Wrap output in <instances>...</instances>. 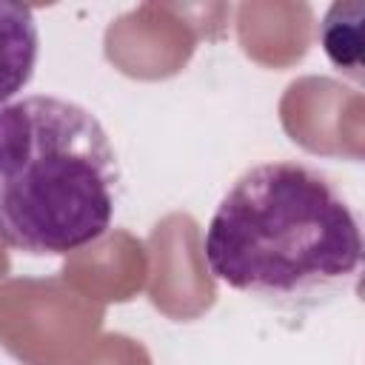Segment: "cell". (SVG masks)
<instances>
[{"label":"cell","mask_w":365,"mask_h":365,"mask_svg":"<svg viewBox=\"0 0 365 365\" xmlns=\"http://www.w3.org/2000/svg\"><path fill=\"white\" fill-rule=\"evenodd\" d=\"M214 279L274 308H314L356 285L359 217L342 191L297 160H268L225 191L205 240Z\"/></svg>","instance_id":"obj_1"},{"label":"cell","mask_w":365,"mask_h":365,"mask_svg":"<svg viewBox=\"0 0 365 365\" xmlns=\"http://www.w3.org/2000/svg\"><path fill=\"white\" fill-rule=\"evenodd\" d=\"M37 54L40 31L34 11L17 3H0V108L29 86Z\"/></svg>","instance_id":"obj_3"},{"label":"cell","mask_w":365,"mask_h":365,"mask_svg":"<svg viewBox=\"0 0 365 365\" xmlns=\"http://www.w3.org/2000/svg\"><path fill=\"white\" fill-rule=\"evenodd\" d=\"M117 197V154L88 108L51 94L0 108V242L34 257L80 251L108 231Z\"/></svg>","instance_id":"obj_2"}]
</instances>
